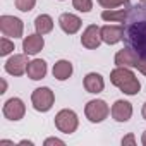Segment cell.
I'll use <instances>...</instances> for the list:
<instances>
[{
    "instance_id": "obj_1",
    "label": "cell",
    "mask_w": 146,
    "mask_h": 146,
    "mask_svg": "<svg viewBox=\"0 0 146 146\" xmlns=\"http://www.w3.org/2000/svg\"><path fill=\"white\" fill-rule=\"evenodd\" d=\"M122 28V41L125 43V46H131L141 58H146V4L129 5Z\"/></svg>"
},
{
    "instance_id": "obj_2",
    "label": "cell",
    "mask_w": 146,
    "mask_h": 146,
    "mask_svg": "<svg viewBox=\"0 0 146 146\" xmlns=\"http://www.w3.org/2000/svg\"><path fill=\"white\" fill-rule=\"evenodd\" d=\"M110 83L113 86H117L122 93L132 96L137 95L141 90V83L137 81L136 74L129 69V67H117L110 72Z\"/></svg>"
},
{
    "instance_id": "obj_3",
    "label": "cell",
    "mask_w": 146,
    "mask_h": 146,
    "mask_svg": "<svg viewBox=\"0 0 146 146\" xmlns=\"http://www.w3.org/2000/svg\"><path fill=\"white\" fill-rule=\"evenodd\" d=\"M79 125V119L76 115L74 110H69V108H64L60 110L57 115H55V127L64 132V134H72V132H76Z\"/></svg>"
},
{
    "instance_id": "obj_4",
    "label": "cell",
    "mask_w": 146,
    "mask_h": 146,
    "mask_svg": "<svg viewBox=\"0 0 146 146\" xmlns=\"http://www.w3.org/2000/svg\"><path fill=\"white\" fill-rule=\"evenodd\" d=\"M53 102H55V95L46 86L36 88L31 95V103H33L35 110H38V112H48L53 107Z\"/></svg>"
},
{
    "instance_id": "obj_5",
    "label": "cell",
    "mask_w": 146,
    "mask_h": 146,
    "mask_svg": "<svg viewBox=\"0 0 146 146\" xmlns=\"http://www.w3.org/2000/svg\"><path fill=\"white\" fill-rule=\"evenodd\" d=\"M108 105L103 102V100H91L86 103L84 107V113H86V119L93 124H100L103 122L107 117H108Z\"/></svg>"
},
{
    "instance_id": "obj_6",
    "label": "cell",
    "mask_w": 146,
    "mask_h": 146,
    "mask_svg": "<svg viewBox=\"0 0 146 146\" xmlns=\"http://www.w3.org/2000/svg\"><path fill=\"white\" fill-rule=\"evenodd\" d=\"M0 31L7 38H21L24 33V24L19 17L0 16Z\"/></svg>"
},
{
    "instance_id": "obj_7",
    "label": "cell",
    "mask_w": 146,
    "mask_h": 146,
    "mask_svg": "<svg viewBox=\"0 0 146 146\" xmlns=\"http://www.w3.org/2000/svg\"><path fill=\"white\" fill-rule=\"evenodd\" d=\"M2 113L5 119L9 120H21L26 113V105L21 98H11L4 103V108H2Z\"/></svg>"
},
{
    "instance_id": "obj_8",
    "label": "cell",
    "mask_w": 146,
    "mask_h": 146,
    "mask_svg": "<svg viewBox=\"0 0 146 146\" xmlns=\"http://www.w3.org/2000/svg\"><path fill=\"white\" fill-rule=\"evenodd\" d=\"M28 55L26 53H14L7 62H5V72H9L11 76H23L26 74L28 69Z\"/></svg>"
},
{
    "instance_id": "obj_9",
    "label": "cell",
    "mask_w": 146,
    "mask_h": 146,
    "mask_svg": "<svg viewBox=\"0 0 146 146\" xmlns=\"http://www.w3.org/2000/svg\"><path fill=\"white\" fill-rule=\"evenodd\" d=\"M102 28H98L96 24H90L81 36V45L88 50H96L102 43Z\"/></svg>"
},
{
    "instance_id": "obj_10",
    "label": "cell",
    "mask_w": 146,
    "mask_h": 146,
    "mask_svg": "<svg viewBox=\"0 0 146 146\" xmlns=\"http://www.w3.org/2000/svg\"><path fill=\"white\" fill-rule=\"evenodd\" d=\"M139 55L131 48V46H125V48H122V50H119L117 52V55H115V65L117 67H137V64H139Z\"/></svg>"
},
{
    "instance_id": "obj_11",
    "label": "cell",
    "mask_w": 146,
    "mask_h": 146,
    "mask_svg": "<svg viewBox=\"0 0 146 146\" xmlns=\"http://www.w3.org/2000/svg\"><path fill=\"white\" fill-rule=\"evenodd\" d=\"M58 24H60V28H62L64 33H67V35H76V33L81 29L83 21H81V17H78L76 14L65 12V14H62V16L58 17Z\"/></svg>"
},
{
    "instance_id": "obj_12",
    "label": "cell",
    "mask_w": 146,
    "mask_h": 146,
    "mask_svg": "<svg viewBox=\"0 0 146 146\" xmlns=\"http://www.w3.org/2000/svg\"><path fill=\"white\" fill-rule=\"evenodd\" d=\"M43 46H45V40H43V35H40V33L28 35L23 40V50L26 55H36L43 50Z\"/></svg>"
},
{
    "instance_id": "obj_13",
    "label": "cell",
    "mask_w": 146,
    "mask_h": 146,
    "mask_svg": "<svg viewBox=\"0 0 146 146\" xmlns=\"http://www.w3.org/2000/svg\"><path fill=\"white\" fill-rule=\"evenodd\" d=\"M124 38V28L122 24L117 26V24H107L102 28V40L107 43V45H115L119 41H122Z\"/></svg>"
},
{
    "instance_id": "obj_14",
    "label": "cell",
    "mask_w": 146,
    "mask_h": 146,
    "mask_svg": "<svg viewBox=\"0 0 146 146\" xmlns=\"http://www.w3.org/2000/svg\"><path fill=\"white\" fill-rule=\"evenodd\" d=\"M132 115V105L125 100H117L112 105V117L117 122H127Z\"/></svg>"
},
{
    "instance_id": "obj_15",
    "label": "cell",
    "mask_w": 146,
    "mask_h": 146,
    "mask_svg": "<svg viewBox=\"0 0 146 146\" xmlns=\"http://www.w3.org/2000/svg\"><path fill=\"white\" fill-rule=\"evenodd\" d=\"M26 74L29 79L33 81H40L46 76V62L41 60V58H35L28 64V69H26Z\"/></svg>"
},
{
    "instance_id": "obj_16",
    "label": "cell",
    "mask_w": 146,
    "mask_h": 146,
    "mask_svg": "<svg viewBox=\"0 0 146 146\" xmlns=\"http://www.w3.org/2000/svg\"><path fill=\"white\" fill-rule=\"evenodd\" d=\"M103 88H105V81L98 72H90V74L84 78V90L88 93L98 95V93L103 91Z\"/></svg>"
},
{
    "instance_id": "obj_17",
    "label": "cell",
    "mask_w": 146,
    "mask_h": 146,
    "mask_svg": "<svg viewBox=\"0 0 146 146\" xmlns=\"http://www.w3.org/2000/svg\"><path fill=\"white\" fill-rule=\"evenodd\" d=\"M52 72L57 81H65L72 76V64L69 60H58V62H55Z\"/></svg>"
},
{
    "instance_id": "obj_18",
    "label": "cell",
    "mask_w": 146,
    "mask_h": 146,
    "mask_svg": "<svg viewBox=\"0 0 146 146\" xmlns=\"http://www.w3.org/2000/svg\"><path fill=\"white\" fill-rule=\"evenodd\" d=\"M127 11H129V5H125L124 9H105L102 12V19L107 23H120L122 24L127 17Z\"/></svg>"
},
{
    "instance_id": "obj_19",
    "label": "cell",
    "mask_w": 146,
    "mask_h": 146,
    "mask_svg": "<svg viewBox=\"0 0 146 146\" xmlns=\"http://www.w3.org/2000/svg\"><path fill=\"white\" fill-rule=\"evenodd\" d=\"M35 28H36V33L46 35V33H50L53 29V19L48 14H40L35 19Z\"/></svg>"
},
{
    "instance_id": "obj_20",
    "label": "cell",
    "mask_w": 146,
    "mask_h": 146,
    "mask_svg": "<svg viewBox=\"0 0 146 146\" xmlns=\"http://www.w3.org/2000/svg\"><path fill=\"white\" fill-rule=\"evenodd\" d=\"M103 9H117V7H125L129 5V0H96Z\"/></svg>"
},
{
    "instance_id": "obj_21",
    "label": "cell",
    "mask_w": 146,
    "mask_h": 146,
    "mask_svg": "<svg viewBox=\"0 0 146 146\" xmlns=\"http://www.w3.org/2000/svg\"><path fill=\"white\" fill-rule=\"evenodd\" d=\"M72 5L79 12H90L93 9V0H72Z\"/></svg>"
},
{
    "instance_id": "obj_22",
    "label": "cell",
    "mask_w": 146,
    "mask_h": 146,
    "mask_svg": "<svg viewBox=\"0 0 146 146\" xmlns=\"http://www.w3.org/2000/svg\"><path fill=\"white\" fill-rule=\"evenodd\" d=\"M12 50H14V43H12V41H11L7 36L0 40V55H2V57L9 55Z\"/></svg>"
},
{
    "instance_id": "obj_23",
    "label": "cell",
    "mask_w": 146,
    "mask_h": 146,
    "mask_svg": "<svg viewBox=\"0 0 146 146\" xmlns=\"http://www.w3.org/2000/svg\"><path fill=\"white\" fill-rule=\"evenodd\" d=\"M36 5V0H16V7L21 12H29Z\"/></svg>"
},
{
    "instance_id": "obj_24",
    "label": "cell",
    "mask_w": 146,
    "mask_h": 146,
    "mask_svg": "<svg viewBox=\"0 0 146 146\" xmlns=\"http://www.w3.org/2000/svg\"><path fill=\"white\" fill-rule=\"evenodd\" d=\"M45 146H52V144H58V146H64L65 143L62 141V139H57V137H48V139H45V143H43Z\"/></svg>"
},
{
    "instance_id": "obj_25",
    "label": "cell",
    "mask_w": 146,
    "mask_h": 146,
    "mask_svg": "<svg viewBox=\"0 0 146 146\" xmlns=\"http://www.w3.org/2000/svg\"><path fill=\"white\" fill-rule=\"evenodd\" d=\"M143 76H146V58H139V64H137V67H136Z\"/></svg>"
},
{
    "instance_id": "obj_26",
    "label": "cell",
    "mask_w": 146,
    "mask_h": 146,
    "mask_svg": "<svg viewBox=\"0 0 146 146\" xmlns=\"http://www.w3.org/2000/svg\"><path fill=\"white\" fill-rule=\"evenodd\" d=\"M122 144L125 146V144H136V137H134V134H127L125 137H122Z\"/></svg>"
},
{
    "instance_id": "obj_27",
    "label": "cell",
    "mask_w": 146,
    "mask_h": 146,
    "mask_svg": "<svg viewBox=\"0 0 146 146\" xmlns=\"http://www.w3.org/2000/svg\"><path fill=\"white\" fill-rule=\"evenodd\" d=\"M141 143L146 146V131H144V132H143V136H141Z\"/></svg>"
},
{
    "instance_id": "obj_28",
    "label": "cell",
    "mask_w": 146,
    "mask_h": 146,
    "mask_svg": "<svg viewBox=\"0 0 146 146\" xmlns=\"http://www.w3.org/2000/svg\"><path fill=\"white\" fill-rule=\"evenodd\" d=\"M19 144H28V146H33V141H26V139H24V141H21Z\"/></svg>"
},
{
    "instance_id": "obj_29",
    "label": "cell",
    "mask_w": 146,
    "mask_h": 146,
    "mask_svg": "<svg viewBox=\"0 0 146 146\" xmlns=\"http://www.w3.org/2000/svg\"><path fill=\"white\" fill-rule=\"evenodd\" d=\"M141 113H143V117H144V120H146V103L143 105V112H141Z\"/></svg>"
},
{
    "instance_id": "obj_30",
    "label": "cell",
    "mask_w": 146,
    "mask_h": 146,
    "mask_svg": "<svg viewBox=\"0 0 146 146\" xmlns=\"http://www.w3.org/2000/svg\"><path fill=\"white\" fill-rule=\"evenodd\" d=\"M139 2H141V4H146V0H139Z\"/></svg>"
}]
</instances>
